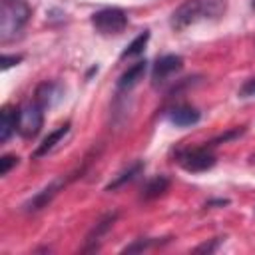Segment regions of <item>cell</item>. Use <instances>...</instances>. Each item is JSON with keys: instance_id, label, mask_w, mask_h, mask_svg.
<instances>
[{"instance_id": "1", "label": "cell", "mask_w": 255, "mask_h": 255, "mask_svg": "<svg viewBox=\"0 0 255 255\" xmlns=\"http://www.w3.org/2000/svg\"><path fill=\"white\" fill-rule=\"evenodd\" d=\"M225 12V0H185L169 18L173 30H185L203 18H219Z\"/></svg>"}, {"instance_id": "2", "label": "cell", "mask_w": 255, "mask_h": 255, "mask_svg": "<svg viewBox=\"0 0 255 255\" xmlns=\"http://www.w3.org/2000/svg\"><path fill=\"white\" fill-rule=\"evenodd\" d=\"M30 6L26 0H2L0 2V38L8 42L28 22Z\"/></svg>"}, {"instance_id": "3", "label": "cell", "mask_w": 255, "mask_h": 255, "mask_svg": "<svg viewBox=\"0 0 255 255\" xmlns=\"http://www.w3.org/2000/svg\"><path fill=\"white\" fill-rule=\"evenodd\" d=\"M42 124H44V108L38 102H28V104L18 108L16 131L22 137H26V139L36 137L40 133Z\"/></svg>"}, {"instance_id": "4", "label": "cell", "mask_w": 255, "mask_h": 255, "mask_svg": "<svg viewBox=\"0 0 255 255\" xmlns=\"http://www.w3.org/2000/svg\"><path fill=\"white\" fill-rule=\"evenodd\" d=\"M92 24L100 34H120L128 26V16L122 8H104L92 14Z\"/></svg>"}, {"instance_id": "5", "label": "cell", "mask_w": 255, "mask_h": 255, "mask_svg": "<svg viewBox=\"0 0 255 255\" xmlns=\"http://www.w3.org/2000/svg\"><path fill=\"white\" fill-rule=\"evenodd\" d=\"M177 163L189 173H199V171H207L215 165V155L211 151H207V147L183 149L177 153Z\"/></svg>"}, {"instance_id": "6", "label": "cell", "mask_w": 255, "mask_h": 255, "mask_svg": "<svg viewBox=\"0 0 255 255\" xmlns=\"http://www.w3.org/2000/svg\"><path fill=\"white\" fill-rule=\"evenodd\" d=\"M183 68V58L175 56V54H167L155 60L153 70H151V82L153 86H161L163 82H167V78L175 72H179Z\"/></svg>"}, {"instance_id": "7", "label": "cell", "mask_w": 255, "mask_h": 255, "mask_svg": "<svg viewBox=\"0 0 255 255\" xmlns=\"http://www.w3.org/2000/svg\"><path fill=\"white\" fill-rule=\"evenodd\" d=\"M64 179H54V181H50L42 191H38L34 197H30L26 203H24V211H28V213H32V211H40L42 207H46L54 197H56V193L64 187Z\"/></svg>"}, {"instance_id": "8", "label": "cell", "mask_w": 255, "mask_h": 255, "mask_svg": "<svg viewBox=\"0 0 255 255\" xmlns=\"http://www.w3.org/2000/svg\"><path fill=\"white\" fill-rule=\"evenodd\" d=\"M118 219V213H108L104 219H100L94 227H92V231L88 233V237H86V249L84 251H96L98 247H100V241H102V237L112 229V225H114V221Z\"/></svg>"}, {"instance_id": "9", "label": "cell", "mask_w": 255, "mask_h": 255, "mask_svg": "<svg viewBox=\"0 0 255 255\" xmlns=\"http://www.w3.org/2000/svg\"><path fill=\"white\" fill-rule=\"evenodd\" d=\"M70 131V124H64V126H60V128H56L54 131H50L44 139H42V143L34 149V153H32V157L34 159H38V157H42V155H46L48 151H52L64 137H66V133Z\"/></svg>"}, {"instance_id": "10", "label": "cell", "mask_w": 255, "mask_h": 255, "mask_svg": "<svg viewBox=\"0 0 255 255\" xmlns=\"http://www.w3.org/2000/svg\"><path fill=\"white\" fill-rule=\"evenodd\" d=\"M199 118H201V114H199L195 108H191V106H177V108H173V110L169 112L171 124H175V126H179V128L195 126V124L199 122Z\"/></svg>"}, {"instance_id": "11", "label": "cell", "mask_w": 255, "mask_h": 255, "mask_svg": "<svg viewBox=\"0 0 255 255\" xmlns=\"http://www.w3.org/2000/svg\"><path fill=\"white\" fill-rule=\"evenodd\" d=\"M60 98H62V88L54 82H44L36 90V102L42 108H52L56 102H60Z\"/></svg>"}, {"instance_id": "12", "label": "cell", "mask_w": 255, "mask_h": 255, "mask_svg": "<svg viewBox=\"0 0 255 255\" xmlns=\"http://www.w3.org/2000/svg\"><path fill=\"white\" fill-rule=\"evenodd\" d=\"M145 70H147V62H145V60L135 62L133 66H129V68L120 76V80H118V90H129V88H133V86L143 78Z\"/></svg>"}, {"instance_id": "13", "label": "cell", "mask_w": 255, "mask_h": 255, "mask_svg": "<svg viewBox=\"0 0 255 255\" xmlns=\"http://www.w3.org/2000/svg\"><path fill=\"white\" fill-rule=\"evenodd\" d=\"M141 169H143V161H135L133 165H129L128 169H124L120 175H116L108 185H106V191H114V189H118V187H122L124 183H128V181H131V179H135L139 173H141Z\"/></svg>"}, {"instance_id": "14", "label": "cell", "mask_w": 255, "mask_h": 255, "mask_svg": "<svg viewBox=\"0 0 255 255\" xmlns=\"http://www.w3.org/2000/svg\"><path fill=\"white\" fill-rule=\"evenodd\" d=\"M16 118H18V110H10V108L2 110V116H0V143L8 141V137L16 129Z\"/></svg>"}, {"instance_id": "15", "label": "cell", "mask_w": 255, "mask_h": 255, "mask_svg": "<svg viewBox=\"0 0 255 255\" xmlns=\"http://www.w3.org/2000/svg\"><path fill=\"white\" fill-rule=\"evenodd\" d=\"M169 187V177L167 175H155L153 179L147 181V185L143 187V193L141 197L143 199H153V197H159L161 193H165Z\"/></svg>"}, {"instance_id": "16", "label": "cell", "mask_w": 255, "mask_h": 255, "mask_svg": "<svg viewBox=\"0 0 255 255\" xmlns=\"http://www.w3.org/2000/svg\"><path fill=\"white\" fill-rule=\"evenodd\" d=\"M147 40H149V32L145 30V32H141L137 38H133L131 40V44L122 52V60H126V58H129V56H135V54H139L143 48H145V44H147Z\"/></svg>"}, {"instance_id": "17", "label": "cell", "mask_w": 255, "mask_h": 255, "mask_svg": "<svg viewBox=\"0 0 255 255\" xmlns=\"http://www.w3.org/2000/svg\"><path fill=\"white\" fill-rule=\"evenodd\" d=\"M159 241H153V239H135L131 245L124 247V253H137V251H145L153 245H157Z\"/></svg>"}, {"instance_id": "18", "label": "cell", "mask_w": 255, "mask_h": 255, "mask_svg": "<svg viewBox=\"0 0 255 255\" xmlns=\"http://www.w3.org/2000/svg\"><path fill=\"white\" fill-rule=\"evenodd\" d=\"M16 165H18V155H12V153L2 155V159H0V175H8L10 169L16 167Z\"/></svg>"}, {"instance_id": "19", "label": "cell", "mask_w": 255, "mask_h": 255, "mask_svg": "<svg viewBox=\"0 0 255 255\" xmlns=\"http://www.w3.org/2000/svg\"><path fill=\"white\" fill-rule=\"evenodd\" d=\"M221 241H223L221 237H215V239H211V241H205V243L197 245L193 251H195V253H213V251L219 247V243H221Z\"/></svg>"}, {"instance_id": "20", "label": "cell", "mask_w": 255, "mask_h": 255, "mask_svg": "<svg viewBox=\"0 0 255 255\" xmlns=\"http://www.w3.org/2000/svg\"><path fill=\"white\" fill-rule=\"evenodd\" d=\"M243 131H245V128H235V129H231V131H227V133H221L219 137H215V139L211 141V145H217V143H221V141H227V139L239 137Z\"/></svg>"}, {"instance_id": "21", "label": "cell", "mask_w": 255, "mask_h": 255, "mask_svg": "<svg viewBox=\"0 0 255 255\" xmlns=\"http://www.w3.org/2000/svg\"><path fill=\"white\" fill-rule=\"evenodd\" d=\"M239 96H241V98H255V78L247 80V82L241 86Z\"/></svg>"}, {"instance_id": "22", "label": "cell", "mask_w": 255, "mask_h": 255, "mask_svg": "<svg viewBox=\"0 0 255 255\" xmlns=\"http://www.w3.org/2000/svg\"><path fill=\"white\" fill-rule=\"evenodd\" d=\"M18 62H22V56H8V54H4L2 56V70H8L10 66L18 64Z\"/></svg>"}, {"instance_id": "23", "label": "cell", "mask_w": 255, "mask_h": 255, "mask_svg": "<svg viewBox=\"0 0 255 255\" xmlns=\"http://www.w3.org/2000/svg\"><path fill=\"white\" fill-rule=\"evenodd\" d=\"M229 201L227 199H215V201H207V207H211V205H227Z\"/></svg>"}, {"instance_id": "24", "label": "cell", "mask_w": 255, "mask_h": 255, "mask_svg": "<svg viewBox=\"0 0 255 255\" xmlns=\"http://www.w3.org/2000/svg\"><path fill=\"white\" fill-rule=\"evenodd\" d=\"M249 161H251V163H255V153H253V155L249 157Z\"/></svg>"}, {"instance_id": "25", "label": "cell", "mask_w": 255, "mask_h": 255, "mask_svg": "<svg viewBox=\"0 0 255 255\" xmlns=\"http://www.w3.org/2000/svg\"><path fill=\"white\" fill-rule=\"evenodd\" d=\"M251 6H253V10H255V0H251Z\"/></svg>"}]
</instances>
